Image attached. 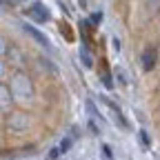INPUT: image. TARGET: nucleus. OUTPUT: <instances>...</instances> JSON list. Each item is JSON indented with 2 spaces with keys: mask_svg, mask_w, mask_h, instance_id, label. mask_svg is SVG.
<instances>
[{
  "mask_svg": "<svg viewBox=\"0 0 160 160\" xmlns=\"http://www.w3.org/2000/svg\"><path fill=\"white\" fill-rule=\"evenodd\" d=\"M27 16H31L36 22H47V20H49V11L40 5V2H33V5L27 9Z\"/></svg>",
  "mask_w": 160,
  "mask_h": 160,
  "instance_id": "4",
  "label": "nucleus"
},
{
  "mask_svg": "<svg viewBox=\"0 0 160 160\" xmlns=\"http://www.w3.org/2000/svg\"><path fill=\"white\" fill-rule=\"evenodd\" d=\"M0 118H2V111H0Z\"/></svg>",
  "mask_w": 160,
  "mask_h": 160,
  "instance_id": "7",
  "label": "nucleus"
},
{
  "mask_svg": "<svg viewBox=\"0 0 160 160\" xmlns=\"http://www.w3.org/2000/svg\"><path fill=\"white\" fill-rule=\"evenodd\" d=\"M140 62H142V69L145 71H151L156 65H158V47H147L142 51V56H140Z\"/></svg>",
  "mask_w": 160,
  "mask_h": 160,
  "instance_id": "3",
  "label": "nucleus"
},
{
  "mask_svg": "<svg viewBox=\"0 0 160 160\" xmlns=\"http://www.w3.org/2000/svg\"><path fill=\"white\" fill-rule=\"evenodd\" d=\"M11 67H9V62H7V58H0V82H5V80L11 76Z\"/></svg>",
  "mask_w": 160,
  "mask_h": 160,
  "instance_id": "5",
  "label": "nucleus"
},
{
  "mask_svg": "<svg viewBox=\"0 0 160 160\" xmlns=\"http://www.w3.org/2000/svg\"><path fill=\"white\" fill-rule=\"evenodd\" d=\"M9 47H11V42L0 33V58H7V53H9Z\"/></svg>",
  "mask_w": 160,
  "mask_h": 160,
  "instance_id": "6",
  "label": "nucleus"
},
{
  "mask_svg": "<svg viewBox=\"0 0 160 160\" xmlns=\"http://www.w3.org/2000/svg\"><path fill=\"white\" fill-rule=\"evenodd\" d=\"M13 109H16V100H13L9 82H0V111H2V116H7Z\"/></svg>",
  "mask_w": 160,
  "mask_h": 160,
  "instance_id": "2",
  "label": "nucleus"
},
{
  "mask_svg": "<svg viewBox=\"0 0 160 160\" xmlns=\"http://www.w3.org/2000/svg\"><path fill=\"white\" fill-rule=\"evenodd\" d=\"M9 87H11V93H13V100H16V107L27 109V107L33 102L36 87H33V80L29 78L27 69L11 71V76H9Z\"/></svg>",
  "mask_w": 160,
  "mask_h": 160,
  "instance_id": "1",
  "label": "nucleus"
}]
</instances>
